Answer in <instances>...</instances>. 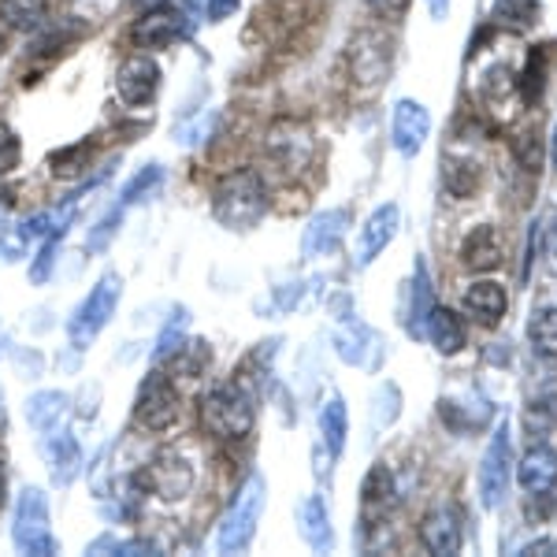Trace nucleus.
<instances>
[{
    "instance_id": "1",
    "label": "nucleus",
    "mask_w": 557,
    "mask_h": 557,
    "mask_svg": "<svg viewBox=\"0 0 557 557\" xmlns=\"http://www.w3.org/2000/svg\"><path fill=\"white\" fill-rule=\"evenodd\" d=\"M264 212H268V186L253 168L231 172L220 186H215L212 215H215V223H223L227 231L257 227V223L264 220Z\"/></svg>"
},
{
    "instance_id": "2",
    "label": "nucleus",
    "mask_w": 557,
    "mask_h": 557,
    "mask_svg": "<svg viewBox=\"0 0 557 557\" xmlns=\"http://www.w3.org/2000/svg\"><path fill=\"white\" fill-rule=\"evenodd\" d=\"M257 424V406L246 383L212 386L201 398V428L220 443H238Z\"/></svg>"
},
{
    "instance_id": "3",
    "label": "nucleus",
    "mask_w": 557,
    "mask_h": 557,
    "mask_svg": "<svg viewBox=\"0 0 557 557\" xmlns=\"http://www.w3.org/2000/svg\"><path fill=\"white\" fill-rule=\"evenodd\" d=\"M264 502H268V483H264V475L253 472L235 491L227 513L220 520V535H215L220 554H246L249 550V543H253V535H257V524H260V513H264Z\"/></svg>"
},
{
    "instance_id": "4",
    "label": "nucleus",
    "mask_w": 557,
    "mask_h": 557,
    "mask_svg": "<svg viewBox=\"0 0 557 557\" xmlns=\"http://www.w3.org/2000/svg\"><path fill=\"white\" fill-rule=\"evenodd\" d=\"M12 543L20 554H38L52 557L60 554V543L52 539L49 528V498L38 487H26L15 502V517H12Z\"/></svg>"
},
{
    "instance_id": "5",
    "label": "nucleus",
    "mask_w": 557,
    "mask_h": 557,
    "mask_svg": "<svg viewBox=\"0 0 557 557\" xmlns=\"http://www.w3.org/2000/svg\"><path fill=\"white\" fill-rule=\"evenodd\" d=\"M120 294H123V278L115 272H108L97 278V286L86 294V301L75 309V317L67 320V338L75 349H86L94 343L97 335L108 327V320H112L115 305H120Z\"/></svg>"
},
{
    "instance_id": "6",
    "label": "nucleus",
    "mask_w": 557,
    "mask_h": 557,
    "mask_svg": "<svg viewBox=\"0 0 557 557\" xmlns=\"http://www.w3.org/2000/svg\"><path fill=\"white\" fill-rule=\"evenodd\" d=\"M183 412V394L178 383L168 372H149L138 386V398H134V424L141 431H168Z\"/></svg>"
},
{
    "instance_id": "7",
    "label": "nucleus",
    "mask_w": 557,
    "mask_h": 557,
    "mask_svg": "<svg viewBox=\"0 0 557 557\" xmlns=\"http://www.w3.org/2000/svg\"><path fill=\"white\" fill-rule=\"evenodd\" d=\"M194 483H197V469L183 450H160L146 465V472H141V491L160 502L190 498Z\"/></svg>"
},
{
    "instance_id": "8",
    "label": "nucleus",
    "mask_w": 557,
    "mask_h": 557,
    "mask_svg": "<svg viewBox=\"0 0 557 557\" xmlns=\"http://www.w3.org/2000/svg\"><path fill=\"white\" fill-rule=\"evenodd\" d=\"M509 480H513V435H509V420H498L487 454H483V461H480L483 509H498L502 502H506Z\"/></svg>"
},
{
    "instance_id": "9",
    "label": "nucleus",
    "mask_w": 557,
    "mask_h": 557,
    "mask_svg": "<svg viewBox=\"0 0 557 557\" xmlns=\"http://www.w3.org/2000/svg\"><path fill=\"white\" fill-rule=\"evenodd\" d=\"M190 23H186V12L183 8H149L138 23H134L131 38L138 49H168L175 45L178 38H186Z\"/></svg>"
},
{
    "instance_id": "10",
    "label": "nucleus",
    "mask_w": 557,
    "mask_h": 557,
    "mask_svg": "<svg viewBox=\"0 0 557 557\" xmlns=\"http://www.w3.org/2000/svg\"><path fill=\"white\" fill-rule=\"evenodd\" d=\"M160 89V64L152 57H131L123 60V67L115 71V94L123 104L141 108L157 97Z\"/></svg>"
},
{
    "instance_id": "11",
    "label": "nucleus",
    "mask_w": 557,
    "mask_h": 557,
    "mask_svg": "<svg viewBox=\"0 0 557 557\" xmlns=\"http://www.w3.org/2000/svg\"><path fill=\"white\" fill-rule=\"evenodd\" d=\"M428 134H431V115H428V108L420 104V101H398L394 104V120H391V146L401 152L406 160L417 157L420 149H424V141H428Z\"/></svg>"
},
{
    "instance_id": "12",
    "label": "nucleus",
    "mask_w": 557,
    "mask_h": 557,
    "mask_svg": "<svg viewBox=\"0 0 557 557\" xmlns=\"http://www.w3.org/2000/svg\"><path fill=\"white\" fill-rule=\"evenodd\" d=\"M420 543L438 557H450L461 550V543H465L461 517H457V509L450 502H438V506H431L424 513V520H420Z\"/></svg>"
},
{
    "instance_id": "13",
    "label": "nucleus",
    "mask_w": 557,
    "mask_h": 557,
    "mask_svg": "<svg viewBox=\"0 0 557 557\" xmlns=\"http://www.w3.org/2000/svg\"><path fill=\"white\" fill-rule=\"evenodd\" d=\"M335 354L343 357L346 364L375 372V368H380V357H383V343H380V335L368 327V323L346 320L343 327L335 331Z\"/></svg>"
},
{
    "instance_id": "14",
    "label": "nucleus",
    "mask_w": 557,
    "mask_h": 557,
    "mask_svg": "<svg viewBox=\"0 0 557 557\" xmlns=\"http://www.w3.org/2000/svg\"><path fill=\"white\" fill-rule=\"evenodd\" d=\"M517 483L532 498H546L557 491V450L546 443H532V450L517 461Z\"/></svg>"
},
{
    "instance_id": "15",
    "label": "nucleus",
    "mask_w": 557,
    "mask_h": 557,
    "mask_svg": "<svg viewBox=\"0 0 557 557\" xmlns=\"http://www.w3.org/2000/svg\"><path fill=\"white\" fill-rule=\"evenodd\" d=\"M45 465H49V475L57 487H71L75 483L78 469H83V450H78V438L71 435L67 428H52L45 431Z\"/></svg>"
},
{
    "instance_id": "16",
    "label": "nucleus",
    "mask_w": 557,
    "mask_h": 557,
    "mask_svg": "<svg viewBox=\"0 0 557 557\" xmlns=\"http://www.w3.org/2000/svg\"><path fill=\"white\" fill-rule=\"evenodd\" d=\"M398 223H401L398 205H380V209L368 215L364 227L357 231V268H368L391 246L394 235H398Z\"/></svg>"
},
{
    "instance_id": "17",
    "label": "nucleus",
    "mask_w": 557,
    "mask_h": 557,
    "mask_svg": "<svg viewBox=\"0 0 557 557\" xmlns=\"http://www.w3.org/2000/svg\"><path fill=\"white\" fill-rule=\"evenodd\" d=\"M346 231H349V212L346 209L317 212L309 220V227H305V235H301V253L309 257V260L331 257L338 246H343Z\"/></svg>"
},
{
    "instance_id": "18",
    "label": "nucleus",
    "mask_w": 557,
    "mask_h": 557,
    "mask_svg": "<svg viewBox=\"0 0 557 557\" xmlns=\"http://www.w3.org/2000/svg\"><path fill=\"white\" fill-rule=\"evenodd\" d=\"M349 64H354V78L357 83H383V75L391 71V41L383 34H357L354 38V49H349Z\"/></svg>"
},
{
    "instance_id": "19",
    "label": "nucleus",
    "mask_w": 557,
    "mask_h": 557,
    "mask_svg": "<svg viewBox=\"0 0 557 557\" xmlns=\"http://www.w3.org/2000/svg\"><path fill=\"white\" fill-rule=\"evenodd\" d=\"M298 532L312 550L327 554L335 546V532H331V509L323 502V494H309L298 509Z\"/></svg>"
},
{
    "instance_id": "20",
    "label": "nucleus",
    "mask_w": 557,
    "mask_h": 557,
    "mask_svg": "<svg viewBox=\"0 0 557 557\" xmlns=\"http://www.w3.org/2000/svg\"><path fill=\"white\" fill-rule=\"evenodd\" d=\"M465 312H469L472 320H480L483 327H494L502 317H506V286L502 283H491V278H483V283H472L469 290H465Z\"/></svg>"
},
{
    "instance_id": "21",
    "label": "nucleus",
    "mask_w": 557,
    "mask_h": 557,
    "mask_svg": "<svg viewBox=\"0 0 557 557\" xmlns=\"http://www.w3.org/2000/svg\"><path fill=\"white\" fill-rule=\"evenodd\" d=\"M424 338L438 349V354L454 357V354H461V349H465V338H469V335H465V320L457 317L454 309L435 305L428 323H424Z\"/></svg>"
},
{
    "instance_id": "22",
    "label": "nucleus",
    "mask_w": 557,
    "mask_h": 557,
    "mask_svg": "<svg viewBox=\"0 0 557 557\" xmlns=\"http://www.w3.org/2000/svg\"><path fill=\"white\" fill-rule=\"evenodd\" d=\"M461 264L475 268V272H491V268L502 264V238L491 223H480L472 227L461 242Z\"/></svg>"
},
{
    "instance_id": "23",
    "label": "nucleus",
    "mask_w": 557,
    "mask_h": 557,
    "mask_svg": "<svg viewBox=\"0 0 557 557\" xmlns=\"http://www.w3.org/2000/svg\"><path fill=\"white\" fill-rule=\"evenodd\" d=\"M391 502H394V475L380 461V465H372V472L364 475V487H361L364 524H380V520H386V509H391Z\"/></svg>"
},
{
    "instance_id": "24",
    "label": "nucleus",
    "mask_w": 557,
    "mask_h": 557,
    "mask_svg": "<svg viewBox=\"0 0 557 557\" xmlns=\"http://www.w3.org/2000/svg\"><path fill=\"white\" fill-rule=\"evenodd\" d=\"M435 309V294H431V275L428 264L417 257V268H412V290H409V312H406V331L412 338H424V323Z\"/></svg>"
},
{
    "instance_id": "25",
    "label": "nucleus",
    "mask_w": 557,
    "mask_h": 557,
    "mask_svg": "<svg viewBox=\"0 0 557 557\" xmlns=\"http://www.w3.org/2000/svg\"><path fill=\"white\" fill-rule=\"evenodd\" d=\"M317 431H320V446L327 450L331 457H338L346 450V435H349V412H346V401L338 398H327L320 406V417H317Z\"/></svg>"
},
{
    "instance_id": "26",
    "label": "nucleus",
    "mask_w": 557,
    "mask_h": 557,
    "mask_svg": "<svg viewBox=\"0 0 557 557\" xmlns=\"http://www.w3.org/2000/svg\"><path fill=\"white\" fill-rule=\"evenodd\" d=\"M543 15L539 0H494L491 4V26L509 34H528Z\"/></svg>"
},
{
    "instance_id": "27",
    "label": "nucleus",
    "mask_w": 557,
    "mask_h": 557,
    "mask_svg": "<svg viewBox=\"0 0 557 557\" xmlns=\"http://www.w3.org/2000/svg\"><path fill=\"white\" fill-rule=\"evenodd\" d=\"M67 394L64 391H38L30 401H26V420H30L34 431H52L60 428V417L67 412Z\"/></svg>"
},
{
    "instance_id": "28",
    "label": "nucleus",
    "mask_w": 557,
    "mask_h": 557,
    "mask_svg": "<svg viewBox=\"0 0 557 557\" xmlns=\"http://www.w3.org/2000/svg\"><path fill=\"white\" fill-rule=\"evenodd\" d=\"M89 160H94V146H89V141H75V146H64L60 152H52L49 172H52V178L71 183V178H83L89 172Z\"/></svg>"
},
{
    "instance_id": "29",
    "label": "nucleus",
    "mask_w": 557,
    "mask_h": 557,
    "mask_svg": "<svg viewBox=\"0 0 557 557\" xmlns=\"http://www.w3.org/2000/svg\"><path fill=\"white\" fill-rule=\"evenodd\" d=\"M480 398H483V394L475 391L469 401H454V398L443 401V420L450 428H457V431H480V428H487V420H491V406H487V401H483L480 409H472Z\"/></svg>"
},
{
    "instance_id": "30",
    "label": "nucleus",
    "mask_w": 557,
    "mask_h": 557,
    "mask_svg": "<svg viewBox=\"0 0 557 557\" xmlns=\"http://www.w3.org/2000/svg\"><path fill=\"white\" fill-rule=\"evenodd\" d=\"M528 338L539 357H557V305H543L528 320Z\"/></svg>"
},
{
    "instance_id": "31",
    "label": "nucleus",
    "mask_w": 557,
    "mask_h": 557,
    "mask_svg": "<svg viewBox=\"0 0 557 557\" xmlns=\"http://www.w3.org/2000/svg\"><path fill=\"white\" fill-rule=\"evenodd\" d=\"M75 220V212H64V220L52 227V235L45 238V246H41V253L30 260V283L34 286H41V283H49V275H52V268H57V253H60V242H64L67 235V223Z\"/></svg>"
},
{
    "instance_id": "32",
    "label": "nucleus",
    "mask_w": 557,
    "mask_h": 557,
    "mask_svg": "<svg viewBox=\"0 0 557 557\" xmlns=\"http://www.w3.org/2000/svg\"><path fill=\"white\" fill-rule=\"evenodd\" d=\"M557 428V394H543L524 409V431L532 443H543L546 435Z\"/></svg>"
},
{
    "instance_id": "33",
    "label": "nucleus",
    "mask_w": 557,
    "mask_h": 557,
    "mask_svg": "<svg viewBox=\"0 0 557 557\" xmlns=\"http://www.w3.org/2000/svg\"><path fill=\"white\" fill-rule=\"evenodd\" d=\"M175 368H172V380H201L205 375V368H209L212 361V349L205 346V343H186V346H178L175 349Z\"/></svg>"
},
{
    "instance_id": "34",
    "label": "nucleus",
    "mask_w": 557,
    "mask_h": 557,
    "mask_svg": "<svg viewBox=\"0 0 557 557\" xmlns=\"http://www.w3.org/2000/svg\"><path fill=\"white\" fill-rule=\"evenodd\" d=\"M546 64H550V52H546V45H539V49L528 52V67H524V75H520V97H524L528 104L539 101V94H543Z\"/></svg>"
},
{
    "instance_id": "35",
    "label": "nucleus",
    "mask_w": 557,
    "mask_h": 557,
    "mask_svg": "<svg viewBox=\"0 0 557 557\" xmlns=\"http://www.w3.org/2000/svg\"><path fill=\"white\" fill-rule=\"evenodd\" d=\"M160 183H164V168H160V164L141 168V172L134 175L127 186H123L120 205H123V209H131V205H141L146 197H152V194L160 190Z\"/></svg>"
},
{
    "instance_id": "36",
    "label": "nucleus",
    "mask_w": 557,
    "mask_h": 557,
    "mask_svg": "<svg viewBox=\"0 0 557 557\" xmlns=\"http://www.w3.org/2000/svg\"><path fill=\"white\" fill-rule=\"evenodd\" d=\"M186 327H190V312L186 309H175L172 312V320H168V327L160 331V338H157V346H152V361H168V357L175 354L178 346H183V338H186Z\"/></svg>"
},
{
    "instance_id": "37",
    "label": "nucleus",
    "mask_w": 557,
    "mask_h": 557,
    "mask_svg": "<svg viewBox=\"0 0 557 557\" xmlns=\"http://www.w3.org/2000/svg\"><path fill=\"white\" fill-rule=\"evenodd\" d=\"M120 220H123V205H115V209L108 212L94 231H89V238H86L89 253H101V249H108V242H112V235L120 231Z\"/></svg>"
},
{
    "instance_id": "38",
    "label": "nucleus",
    "mask_w": 557,
    "mask_h": 557,
    "mask_svg": "<svg viewBox=\"0 0 557 557\" xmlns=\"http://www.w3.org/2000/svg\"><path fill=\"white\" fill-rule=\"evenodd\" d=\"M20 160H23L20 138H15V131L8 127V123H0V175L15 172V168H20Z\"/></svg>"
},
{
    "instance_id": "39",
    "label": "nucleus",
    "mask_w": 557,
    "mask_h": 557,
    "mask_svg": "<svg viewBox=\"0 0 557 557\" xmlns=\"http://www.w3.org/2000/svg\"><path fill=\"white\" fill-rule=\"evenodd\" d=\"M517 149V160L524 172H539V157H543V149H539V138L535 134H520V138L513 141Z\"/></svg>"
},
{
    "instance_id": "40",
    "label": "nucleus",
    "mask_w": 557,
    "mask_h": 557,
    "mask_svg": "<svg viewBox=\"0 0 557 557\" xmlns=\"http://www.w3.org/2000/svg\"><path fill=\"white\" fill-rule=\"evenodd\" d=\"M8 15H12V23H20V26H26V23H38L41 20V0H8Z\"/></svg>"
},
{
    "instance_id": "41",
    "label": "nucleus",
    "mask_w": 557,
    "mask_h": 557,
    "mask_svg": "<svg viewBox=\"0 0 557 557\" xmlns=\"http://www.w3.org/2000/svg\"><path fill=\"white\" fill-rule=\"evenodd\" d=\"M49 223H52V212H38V215H30V220H23L15 235H20V238H23V246H26V242L49 235Z\"/></svg>"
},
{
    "instance_id": "42",
    "label": "nucleus",
    "mask_w": 557,
    "mask_h": 557,
    "mask_svg": "<svg viewBox=\"0 0 557 557\" xmlns=\"http://www.w3.org/2000/svg\"><path fill=\"white\" fill-rule=\"evenodd\" d=\"M368 8H372L380 20H401V15L409 12V0H368Z\"/></svg>"
},
{
    "instance_id": "43",
    "label": "nucleus",
    "mask_w": 557,
    "mask_h": 557,
    "mask_svg": "<svg viewBox=\"0 0 557 557\" xmlns=\"http://www.w3.org/2000/svg\"><path fill=\"white\" fill-rule=\"evenodd\" d=\"M238 4L242 0H209V4H205V15H209V23H223L227 15L238 12Z\"/></svg>"
},
{
    "instance_id": "44",
    "label": "nucleus",
    "mask_w": 557,
    "mask_h": 557,
    "mask_svg": "<svg viewBox=\"0 0 557 557\" xmlns=\"http://www.w3.org/2000/svg\"><path fill=\"white\" fill-rule=\"evenodd\" d=\"M543 260H546V272L557 275V223L546 231V242H543Z\"/></svg>"
},
{
    "instance_id": "45",
    "label": "nucleus",
    "mask_w": 557,
    "mask_h": 557,
    "mask_svg": "<svg viewBox=\"0 0 557 557\" xmlns=\"http://www.w3.org/2000/svg\"><path fill=\"white\" fill-rule=\"evenodd\" d=\"M528 554H557V543L554 539H535V543L520 546V557H528Z\"/></svg>"
},
{
    "instance_id": "46",
    "label": "nucleus",
    "mask_w": 557,
    "mask_h": 557,
    "mask_svg": "<svg viewBox=\"0 0 557 557\" xmlns=\"http://www.w3.org/2000/svg\"><path fill=\"white\" fill-rule=\"evenodd\" d=\"M12 209H15V194L8 190V186H0V223L12 215Z\"/></svg>"
},
{
    "instance_id": "47",
    "label": "nucleus",
    "mask_w": 557,
    "mask_h": 557,
    "mask_svg": "<svg viewBox=\"0 0 557 557\" xmlns=\"http://www.w3.org/2000/svg\"><path fill=\"white\" fill-rule=\"evenodd\" d=\"M428 12H431V20H435V23H443L446 15H450V0H428Z\"/></svg>"
},
{
    "instance_id": "48",
    "label": "nucleus",
    "mask_w": 557,
    "mask_h": 557,
    "mask_svg": "<svg viewBox=\"0 0 557 557\" xmlns=\"http://www.w3.org/2000/svg\"><path fill=\"white\" fill-rule=\"evenodd\" d=\"M8 498V472H4V457H0V506H4Z\"/></svg>"
},
{
    "instance_id": "49",
    "label": "nucleus",
    "mask_w": 557,
    "mask_h": 557,
    "mask_svg": "<svg viewBox=\"0 0 557 557\" xmlns=\"http://www.w3.org/2000/svg\"><path fill=\"white\" fill-rule=\"evenodd\" d=\"M550 157H554V168H557V123H554V134H550Z\"/></svg>"
},
{
    "instance_id": "50",
    "label": "nucleus",
    "mask_w": 557,
    "mask_h": 557,
    "mask_svg": "<svg viewBox=\"0 0 557 557\" xmlns=\"http://www.w3.org/2000/svg\"><path fill=\"white\" fill-rule=\"evenodd\" d=\"M138 4H149V8H157V4H160V0H138Z\"/></svg>"
}]
</instances>
